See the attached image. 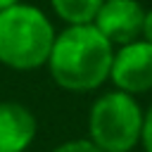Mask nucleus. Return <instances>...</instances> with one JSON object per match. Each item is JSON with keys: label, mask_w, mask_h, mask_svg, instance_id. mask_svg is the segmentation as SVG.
<instances>
[{"label": "nucleus", "mask_w": 152, "mask_h": 152, "mask_svg": "<svg viewBox=\"0 0 152 152\" xmlns=\"http://www.w3.org/2000/svg\"><path fill=\"white\" fill-rule=\"evenodd\" d=\"M140 145L145 152H152V102L145 107V116H142V135H140Z\"/></svg>", "instance_id": "9"}, {"label": "nucleus", "mask_w": 152, "mask_h": 152, "mask_svg": "<svg viewBox=\"0 0 152 152\" xmlns=\"http://www.w3.org/2000/svg\"><path fill=\"white\" fill-rule=\"evenodd\" d=\"M145 7L140 0H102L93 24L116 48L140 38Z\"/></svg>", "instance_id": "5"}, {"label": "nucleus", "mask_w": 152, "mask_h": 152, "mask_svg": "<svg viewBox=\"0 0 152 152\" xmlns=\"http://www.w3.org/2000/svg\"><path fill=\"white\" fill-rule=\"evenodd\" d=\"M52 152H102L90 138H74V140H64L59 142Z\"/></svg>", "instance_id": "8"}, {"label": "nucleus", "mask_w": 152, "mask_h": 152, "mask_svg": "<svg viewBox=\"0 0 152 152\" xmlns=\"http://www.w3.org/2000/svg\"><path fill=\"white\" fill-rule=\"evenodd\" d=\"M38 133L36 114L17 102L0 100V152H26Z\"/></svg>", "instance_id": "6"}, {"label": "nucleus", "mask_w": 152, "mask_h": 152, "mask_svg": "<svg viewBox=\"0 0 152 152\" xmlns=\"http://www.w3.org/2000/svg\"><path fill=\"white\" fill-rule=\"evenodd\" d=\"M114 45L95 24H69L57 31L48 71L57 88L66 93H93L109 81Z\"/></svg>", "instance_id": "1"}, {"label": "nucleus", "mask_w": 152, "mask_h": 152, "mask_svg": "<svg viewBox=\"0 0 152 152\" xmlns=\"http://www.w3.org/2000/svg\"><path fill=\"white\" fill-rule=\"evenodd\" d=\"M109 83L131 95L152 93V43L135 38L114 48Z\"/></svg>", "instance_id": "4"}, {"label": "nucleus", "mask_w": 152, "mask_h": 152, "mask_svg": "<svg viewBox=\"0 0 152 152\" xmlns=\"http://www.w3.org/2000/svg\"><path fill=\"white\" fill-rule=\"evenodd\" d=\"M52 14L64 21V26L69 24H93L102 0H48Z\"/></svg>", "instance_id": "7"}, {"label": "nucleus", "mask_w": 152, "mask_h": 152, "mask_svg": "<svg viewBox=\"0 0 152 152\" xmlns=\"http://www.w3.org/2000/svg\"><path fill=\"white\" fill-rule=\"evenodd\" d=\"M14 2H21V0H0V10L10 7V5H14Z\"/></svg>", "instance_id": "11"}, {"label": "nucleus", "mask_w": 152, "mask_h": 152, "mask_svg": "<svg viewBox=\"0 0 152 152\" xmlns=\"http://www.w3.org/2000/svg\"><path fill=\"white\" fill-rule=\"evenodd\" d=\"M57 28L48 12L33 2L0 10V64L12 71H36L48 64Z\"/></svg>", "instance_id": "2"}, {"label": "nucleus", "mask_w": 152, "mask_h": 152, "mask_svg": "<svg viewBox=\"0 0 152 152\" xmlns=\"http://www.w3.org/2000/svg\"><path fill=\"white\" fill-rule=\"evenodd\" d=\"M140 38L152 43V7H145V17H142V26H140Z\"/></svg>", "instance_id": "10"}, {"label": "nucleus", "mask_w": 152, "mask_h": 152, "mask_svg": "<svg viewBox=\"0 0 152 152\" xmlns=\"http://www.w3.org/2000/svg\"><path fill=\"white\" fill-rule=\"evenodd\" d=\"M145 109L119 88L97 95L88 109V138L102 152H133L140 145Z\"/></svg>", "instance_id": "3"}, {"label": "nucleus", "mask_w": 152, "mask_h": 152, "mask_svg": "<svg viewBox=\"0 0 152 152\" xmlns=\"http://www.w3.org/2000/svg\"><path fill=\"white\" fill-rule=\"evenodd\" d=\"M26 152H28V150H26Z\"/></svg>", "instance_id": "12"}]
</instances>
